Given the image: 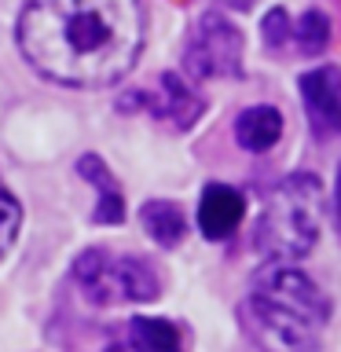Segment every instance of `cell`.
<instances>
[{
  "instance_id": "cell-6",
  "label": "cell",
  "mask_w": 341,
  "mask_h": 352,
  "mask_svg": "<svg viewBox=\"0 0 341 352\" xmlns=\"http://www.w3.org/2000/svg\"><path fill=\"white\" fill-rule=\"evenodd\" d=\"M118 107H121V110H129V107L147 110V114L158 121V125L173 129V132H187L198 118H202L206 99L198 96L180 74H162L158 81H154V88H140V92H129Z\"/></svg>"
},
{
  "instance_id": "cell-12",
  "label": "cell",
  "mask_w": 341,
  "mask_h": 352,
  "mask_svg": "<svg viewBox=\"0 0 341 352\" xmlns=\"http://www.w3.org/2000/svg\"><path fill=\"white\" fill-rule=\"evenodd\" d=\"M140 224L143 231L158 242V246L173 250L180 246V239L187 235V220H184V209L176 202H162V198H151V202H143L140 209Z\"/></svg>"
},
{
  "instance_id": "cell-9",
  "label": "cell",
  "mask_w": 341,
  "mask_h": 352,
  "mask_svg": "<svg viewBox=\"0 0 341 352\" xmlns=\"http://www.w3.org/2000/svg\"><path fill=\"white\" fill-rule=\"evenodd\" d=\"M77 176L96 187V213H92L96 224H121L125 220V195H121L114 173L107 169V162L99 154H81L77 158Z\"/></svg>"
},
{
  "instance_id": "cell-16",
  "label": "cell",
  "mask_w": 341,
  "mask_h": 352,
  "mask_svg": "<svg viewBox=\"0 0 341 352\" xmlns=\"http://www.w3.org/2000/svg\"><path fill=\"white\" fill-rule=\"evenodd\" d=\"M334 228L341 235V162H338V180H334Z\"/></svg>"
},
{
  "instance_id": "cell-11",
  "label": "cell",
  "mask_w": 341,
  "mask_h": 352,
  "mask_svg": "<svg viewBox=\"0 0 341 352\" xmlns=\"http://www.w3.org/2000/svg\"><path fill=\"white\" fill-rule=\"evenodd\" d=\"M129 345L132 352H184V334L173 319L136 316L129 319Z\"/></svg>"
},
{
  "instance_id": "cell-13",
  "label": "cell",
  "mask_w": 341,
  "mask_h": 352,
  "mask_svg": "<svg viewBox=\"0 0 341 352\" xmlns=\"http://www.w3.org/2000/svg\"><path fill=\"white\" fill-rule=\"evenodd\" d=\"M294 41H297V52L308 55V59L323 55L327 44H330V19L319 8H308L305 15L294 22Z\"/></svg>"
},
{
  "instance_id": "cell-5",
  "label": "cell",
  "mask_w": 341,
  "mask_h": 352,
  "mask_svg": "<svg viewBox=\"0 0 341 352\" xmlns=\"http://www.w3.org/2000/svg\"><path fill=\"white\" fill-rule=\"evenodd\" d=\"M184 70L195 81L242 77V33L224 11H206L184 48Z\"/></svg>"
},
{
  "instance_id": "cell-14",
  "label": "cell",
  "mask_w": 341,
  "mask_h": 352,
  "mask_svg": "<svg viewBox=\"0 0 341 352\" xmlns=\"http://www.w3.org/2000/svg\"><path fill=\"white\" fill-rule=\"evenodd\" d=\"M19 228H22V206L19 198L11 195V187L4 184V176H0V261L11 253L19 239Z\"/></svg>"
},
{
  "instance_id": "cell-7",
  "label": "cell",
  "mask_w": 341,
  "mask_h": 352,
  "mask_svg": "<svg viewBox=\"0 0 341 352\" xmlns=\"http://www.w3.org/2000/svg\"><path fill=\"white\" fill-rule=\"evenodd\" d=\"M301 107L308 118V129L319 140L341 132V70L338 66H312L301 74Z\"/></svg>"
},
{
  "instance_id": "cell-2",
  "label": "cell",
  "mask_w": 341,
  "mask_h": 352,
  "mask_svg": "<svg viewBox=\"0 0 341 352\" xmlns=\"http://www.w3.org/2000/svg\"><path fill=\"white\" fill-rule=\"evenodd\" d=\"M242 319L261 352H323L330 301L301 268L264 261L253 275Z\"/></svg>"
},
{
  "instance_id": "cell-17",
  "label": "cell",
  "mask_w": 341,
  "mask_h": 352,
  "mask_svg": "<svg viewBox=\"0 0 341 352\" xmlns=\"http://www.w3.org/2000/svg\"><path fill=\"white\" fill-rule=\"evenodd\" d=\"M220 4L231 8V11H250L253 4H257V0H220Z\"/></svg>"
},
{
  "instance_id": "cell-4",
  "label": "cell",
  "mask_w": 341,
  "mask_h": 352,
  "mask_svg": "<svg viewBox=\"0 0 341 352\" xmlns=\"http://www.w3.org/2000/svg\"><path fill=\"white\" fill-rule=\"evenodd\" d=\"M74 283L85 294V301L99 308L147 305L162 290L151 261L125 257V253H110V250H85L74 261Z\"/></svg>"
},
{
  "instance_id": "cell-10",
  "label": "cell",
  "mask_w": 341,
  "mask_h": 352,
  "mask_svg": "<svg viewBox=\"0 0 341 352\" xmlns=\"http://www.w3.org/2000/svg\"><path fill=\"white\" fill-rule=\"evenodd\" d=\"M283 136V114L268 103H253L235 118V143L250 154L272 151Z\"/></svg>"
},
{
  "instance_id": "cell-1",
  "label": "cell",
  "mask_w": 341,
  "mask_h": 352,
  "mask_svg": "<svg viewBox=\"0 0 341 352\" xmlns=\"http://www.w3.org/2000/svg\"><path fill=\"white\" fill-rule=\"evenodd\" d=\"M147 37L140 0H30L19 52L63 88H107L136 66Z\"/></svg>"
},
{
  "instance_id": "cell-3",
  "label": "cell",
  "mask_w": 341,
  "mask_h": 352,
  "mask_svg": "<svg viewBox=\"0 0 341 352\" xmlns=\"http://www.w3.org/2000/svg\"><path fill=\"white\" fill-rule=\"evenodd\" d=\"M323 228V187L316 173H290L272 187L253 228V246L264 261L294 264L308 257Z\"/></svg>"
},
{
  "instance_id": "cell-15",
  "label": "cell",
  "mask_w": 341,
  "mask_h": 352,
  "mask_svg": "<svg viewBox=\"0 0 341 352\" xmlns=\"http://www.w3.org/2000/svg\"><path fill=\"white\" fill-rule=\"evenodd\" d=\"M261 37H264V44H268L272 52H279L286 41H294V22H290V15H286L283 8H272L268 15H264V22H261Z\"/></svg>"
},
{
  "instance_id": "cell-8",
  "label": "cell",
  "mask_w": 341,
  "mask_h": 352,
  "mask_svg": "<svg viewBox=\"0 0 341 352\" xmlns=\"http://www.w3.org/2000/svg\"><path fill=\"white\" fill-rule=\"evenodd\" d=\"M246 217V198L231 184H206L202 198H198V231L209 242L231 239Z\"/></svg>"
}]
</instances>
